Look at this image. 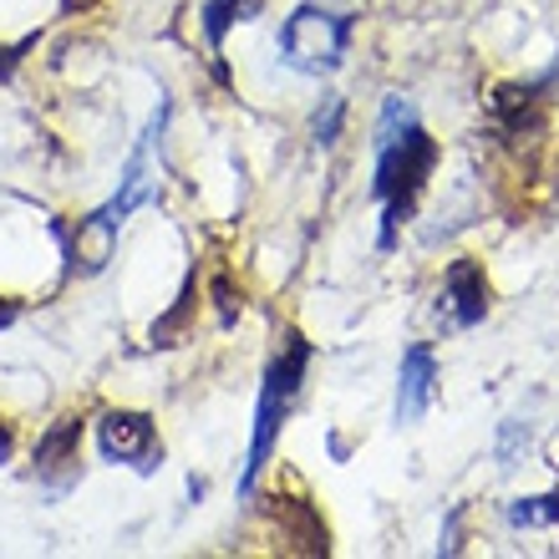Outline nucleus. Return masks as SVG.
Here are the masks:
<instances>
[{"label": "nucleus", "mask_w": 559, "mask_h": 559, "mask_svg": "<svg viewBox=\"0 0 559 559\" xmlns=\"http://www.w3.org/2000/svg\"><path fill=\"white\" fill-rule=\"evenodd\" d=\"M11 453H15V442H11V427L0 423V463H11Z\"/></svg>", "instance_id": "nucleus-13"}, {"label": "nucleus", "mask_w": 559, "mask_h": 559, "mask_svg": "<svg viewBox=\"0 0 559 559\" xmlns=\"http://www.w3.org/2000/svg\"><path fill=\"white\" fill-rule=\"evenodd\" d=\"M432 386H438V361L432 346H407L402 352V371H397V423H417L432 407Z\"/></svg>", "instance_id": "nucleus-7"}, {"label": "nucleus", "mask_w": 559, "mask_h": 559, "mask_svg": "<svg viewBox=\"0 0 559 559\" xmlns=\"http://www.w3.org/2000/svg\"><path fill=\"white\" fill-rule=\"evenodd\" d=\"M76 448H82V417H76V413L57 417V423L41 432V442H36V478H41L51 493L72 488V478H76Z\"/></svg>", "instance_id": "nucleus-5"}, {"label": "nucleus", "mask_w": 559, "mask_h": 559, "mask_svg": "<svg viewBox=\"0 0 559 559\" xmlns=\"http://www.w3.org/2000/svg\"><path fill=\"white\" fill-rule=\"evenodd\" d=\"M438 168V143L423 122H413L407 133H397L392 143H377V199H382V250L397 245V224L413 219L417 199L427 189V174Z\"/></svg>", "instance_id": "nucleus-1"}, {"label": "nucleus", "mask_w": 559, "mask_h": 559, "mask_svg": "<svg viewBox=\"0 0 559 559\" xmlns=\"http://www.w3.org/2000/svg\"><path fill=\"white\" fill-rule=\"evenodd\" d=\"M189 310H193V280L183 285V295L174 300V310H168L163 321H153V346H174V331L189 321Z\"/></svg>", "instance_id": "nucleus-9"}, {"label": "nucleus", "mask_w": 559, "mask_h": 559, "mask_svg": "<svg viewBox=\"0 0 559 559\" xmlns=\"http://www.w3.org/2000/svg\"><path fill=\"white\" fill-rule=\"evenodd\" d=\"M555 519H559V493H555V499L514 503V524H555Z\"/></svg>", "instance_id": "nucleus-11"}, {"label": "nucleus", "mask_w": 559, "mask_h": 559, "mask_svg": "<svg viewBox=\"0 0 559 559\" xmlns=\"http://www.w3.org/2000/svg\"><path fill=\"white\" fill-rule=\"evenodd\" d=\"M31 46H36V36H26V41H15V46H0V82H11L15 67H21V57H26Z\"/></svg>", "instance_id": "nucleus-12"}, {"label": "nucleus", "mask_w": 559, "mask_h": 559, "mask_svg": "<svg viewBox=\"0 0 559 559\" xmlns=\"http://www.w3.org/2000/svg\"><path fill=\"white\" fill-rule=\"evenodd\" d=\"M97 448H103L107 463H128V468L138 473H153V463H158V432H153V417L147 413H122V407H112V413H103V423H97Z\"/></svg>", "instance_id": "nucleus-4"}, {"label": "nucleus", "mask_w": 559, "mask_h": 559, "mask_svg": "<svg viewBox=\"0 0 559 559\" xmlns=\"http://www.w3.org/2000/svg\"><path fill=\"white\" fill-rule=\"evenodd\" d=\"M245 11H254V0H209L204 11H199V21H204V36H209V46H214V51L224 46V31L235 26V21H250Z\"/></svg>", "instance_id": "nucleus-8"}, {"label": "nucleus", "mask_w": 559, "mask_h": 559, "mask_svg": "<svg viewBox=\"0 0 559 559\" xmlns=\"http://www.w3.org/2000/svg\"><path fill=\"white\" fill-rule=\"evenodd\" d=\"M341 118H346V103H341V97H325V107L316 112V143H321V147L336 143Z\"/></svg>", "instance_id": "nucleus-10"}, {"label": "nucleus", "mask_w": 559, "mask_h": 559, "mask_svg": "<svg viewBox=\"0 0 559 559\" xmlns=\"http://www.w3.org/2000/svg\"><path fill=\"white\" fill-rule=\"evenodd\" d=\"M352 31H356V15L300 5L280 26V57H285V67H295V72H306V76H331L346 61Z\"/></svg>", "instance_id": "nucleus-3"}, {"label": "nucleus", "mask_w": 559, "mask_h": 559, "mask_svg": "<svg viewBox=\"0 0 559 559\" xmlns=\"http://www.w3.org/2000/svg\"><path fill=\"white\" fill-rule=\"evenodd\" d=\"M15 316H21V310H15V300H0V331H5V325H15Z\"/></svg>", "instance_id": "nucleus-14"}, {"label": "nucleus", "mask_w": 559, "mask_h": 559, "mask_svg": "<svg viewBox=\"0 0 559 559\" xmlns=\"http://www.w3.org/2000/svg\"><path fill=\"white\" fill-rule=\"evenodd\" d=\"M306 367H310V341L300 336V331H290V336H285V352L270 361L265 386H260L250 463H245V478H239V493H245V499L254 493V484H260V473H265L270 453H275V438H280V427H285V413H290L295 392H300V382H306Z\"/></svg>", "instance_id": "nucleus-2"}, {"label": "nucleus", "mask_w": 559, "mask_h": 559, "mask_svg": "<svg viewBox=\"0 0 559 559\" xmlns=\"http://www.w3.org/2000/svg\"><path fill=\"white\" fill-rule=\"evenodd\" d=\"M442 310H448V321L457 331H468L488 316V280H484V265L478 260H453L448 275H442Z\"/></svg>", "instance_id": "nucleus-6"}]
</instances>
